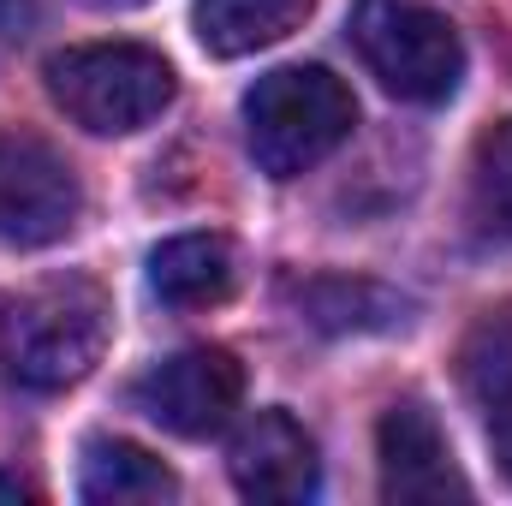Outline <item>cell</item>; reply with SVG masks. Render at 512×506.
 Returning a JSON list of instances; mask_svg holds the SVG:
<instances>
[{"label": "cell", "mask_w": 512, "mask_h": 506, "mask_svg": "<svg viewBox=\"0 0 512 506\" xmlns=\"http://www.w3.org/2000/svg\"><path fill=\"white\" fill-rule=\"evenodd\" d=\"M108 334H114V316L96 280H78V274L42 280L0 310V370L30 393L78 387L102 364Z\"/></svg>", "instance_id": "1"}, {"label": "cell", "mask_w": 512, "mask_h": 506, "mask_svg": "<svg viewBox=\"0 0 512 506\" xmlns=\"http://www.w3.org/2000/svg\"><path fill=\"white\" fill-rule=\"evenodd\" d=\"M358 126L352 90L328 66H274L245 90V143L268 179L322 167Z\"/></svg>", "instance_id": "2"}, {"label": "cell", "mask_w": 512, "mask_h": 506, "mask_svg": "<svg viewBox=\"0 0 512 506\" xmlns=\"http://www.w3.org/2000/svg\"><path fill=\"white\" fill-rule=\"evenodd\" d=\"M54 108L96 137H126L173 108V66L143 42H78L42 66Z\"/></svg>", "instance_id": "3"}, {"label": "cell", "mask_w": 512, "mask_h": 506, "mask_svg": "<svg viewBox=\"0 0 512 506\" xmlns=\"http://www.w3.org/2000/svg\"><path fill=\"white\" fill-rule=\"evenodd\" d=\"M352 42H358L364 66L382 78V90H393L399 102L435 108L465 78L459 30L417 0H364L352 18Z\"/></svg>", "instance_id": "4"}, {"label": "cell", "mask_w": 512, "mask_h": 506, "mask_svg": "<svg viewBox=\"0 0 512 506\" xmlns=\"http://www.w3.org/2000/svg\"><path fill=\"white\" fill-rule=\"evenodd\" d=\"M84 185L66 155L30 131H0V245L36 251L78 227Z\"/></svg>", "instance_id": "5"}, {"label": "cell", "mask_w": 512, "mask_h": 506, "mask_svg": "<svg viewBox=\"0 0 512 506\" xmlns=\"http://www.w3.org/2000/svg\"><path fill=\"white\" fill-rule=\"evenodd\" d=\"M239 399H245V364L227 346H185V352L149 364L131 387V405L185 441L215 435L239 411Z\"/></svg>", "instance_id": "6"}, {"label": "cell", "mask_w": 512, "mask_h": 506, "mask_svg": "<svg viewBox=\"0 0 512 506\" xmlns=\"http://www.w3.org/2000/svg\"><path fill=\"white\" fill-rule=\"evenodd\" d=\"M227 471H233V489L256 506H298V501H310L316 483H322L316 441L280 405L239 423V435L227 447Z\"/></svg>", "instance_id": "7"}, {"label": "cell", "mask_w": 512, "mask_h": 506, "mask_svg": "<svg viewBox=\"0 0 512 506\" xmlns=\"http://www.w3.org/2000/svg\"><path fill=\"white\" fill-rule=\"evenodd\" d=\"M376 465H382V495L399 506L471 501V483L459 477L441 423L417 399H399V405L382 411V423H376Z\"/></svg>", "instance_id": "8"}, {"label": "cell", "mask_w": 512, "mask_h": 506, "mask_svg": "<svg viewBox=\"0 0 512 506\" xmlns=\"http://www.w3.org/2000/svg\"><path fill=\"white\" fill-rule=\"evenodd\" d=\"M239 286V256L221 233H179L149 251V292L167 310H209L227 304Z\"/></svg>", "instance_id": "9"}, {"label": "cell", "mask_w": 512, "mask_h": 506, "mask_svg": "<svg viewBox=\"0 0 512 506\" xmlns=\"http://www.w3.org/2000/svg\"><path fill=\"white\" fill-rule=\"evenodd\" d=\"M78 495L90 506H155L179 495V477L137 441L90 435L84 441V465H78Z\"/></svg>", "instance_id": "10"}, {"label": "cell", "mask_w": 512, "mask_h": 506, "mask_svg": "<svg viewBox=\"0 0 512 506\" xmlns=\"http://www.w3.org/2000/svg\"><path fill=\"white\" fill-rule=\"evenodd\" d=\"M310 6L316 0H191V24L215 60H239L286 42L310 18Z\"/></svg>", "instance_id": "11"}, {"label": "cell", "mask_w": 512, "mask_h": 506, "mask_svg": "<svg viewBox=\"0 0 512 506\" xmlns=\"http://www.w3.org/2000/svg\"><path fill=\"white\" fill-rule=\"evenodd\" d=\"M471 215L483 233L512 239V120L489 126L471 155Z\"/></svg>", "instance_id": "12"}, {"label": "cell", "mask_w": 512, "mask_h": 506, "mask_svg": "<svg viewBox=\"0 0 512 506\" xmlns=\"http://www.w3.org/2000/svg\"><path fill=\"white\" fill-rule=\"evenodd\" d=\"M459 381L477 405H495L501 393H512V322L489 316L471 328V340L459 346Z\"/></svg>", "instance_id": "13"}, {"label": "cell", "mask_w": 512, "mask_h": 506, "mask_svg": "<svg viewBox=\"0 0 512 506\" xmlns=\"http://www.w3.org/2000/svg\"><path fill=\"white\" fill-rule=\"evenodd\" d=\"M382 298H387L382 286H364V280H352V286H346V280H322V286L304 292L316 328H370L358 310H364V304H382Z\"/></svg>", "instance_id": "14"}, {"label": "cell", "mask_w": 512, "mask_h": 506, "mask_svg": "<svg viewBox=\"0 0 512 506\" xmlns=\"http://www.w3.org/2000/svg\"><path fill=\"white\" fill-rule=\"evenodd\" d=\"M489 441H495V459H501V471H507V483H512V393H501L489 405Z\"/></svg>", "instance_id": "15"}, {"label": "cell", "mask_w": 512, "mask_h": 506, "mask_svg": "<svg viewBox=\"0 0 512 506\" xmlns=\"http://www.w3.org/2000/svg\"><path fill=\"white\" fill-rule=\"evenodd\" d=\"M0 501H30V483L18 471H0Z\"/></svg>", "instance_id": "16"}, {"label": "cell", "mask_w": 512, "mask_h": 506, "mask_svg": "<svg viewBox=\"0 0 512 506\" xmlns=\"http://www.w3.org/2000/svg\"><path fill=\"white\" fill-rule=\"evenodd\" d=\"M12 18H24V0H0V30H6Z\"/></svg>", "instance_id": "17"}, {"label": "cell", "mask_w": 512, "mask_h": 506, "mask_svg": "<svg viewBox=\"0 0 512 506\" xmlns=\"http://www.w3.org/2000/svg\"><path fill=\"white\" fill-rule=\"evenodd\" d=\"M84 6H102V12H126V6H143V0H84Z\"/></svg>", "instance_id": "18"}]
</instances>
